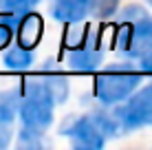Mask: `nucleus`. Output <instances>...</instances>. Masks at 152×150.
Segmentation results:
<instances>
[{"mask_svg": "<svg viewBox=\"0 0 152 150\" xmlns=\"http://www.w3.org/2000/svg\"><path fill=\"white\" fill-rule=\"evenodd\" d=\"M60 132L69 137L73 148L80 150H99L106 146L108 139L119 135V126L113 113L104 110H91L84 115H71L62 121Z\"/></svg>", "mask_w": 152, "mask_h": 150, "instance_id": "nucleus-1", "label": "nucleus"}, {"mask_svg": "<svg viewBox=\"0 0 152 150\" xmlns=\"http://www.w3.org/2000/svg\"><path fill=\"white\" fill-rule=\"evenodd\" d=\"M53 110H55L53 95L46 89L40 73L22 80V84H20V106H18V117L22 128L46 132V128L53 124Z\"/></svg>", "mask_w": 152, "mask_h": 150, "instance_id": "nucleus-2", "label": "nucleus"}, {"mask_svg": "<svg viewBox=\"0 0 152 150\" xmlns=\"http://www.w3.org/2000/svg\"><path fill=\"white\" fill-rule=\"evenodd\" d=\"M97 73V71H95ZM143 82V73L132 62H117L108 64L104 71L95 75V93L97 102L104 108H113L119 102H124L137 86Z\"/></svg>", "mask_w": 152, "mask_h": 150, "instance_id": "nucleus-3", "label": "nucleus"}, {"mask_svg": "<svg viewBox=\"0 0 152 150\" xmlns=\"http://www.w3.org/2000/svg\"><path fill=\"white\" fill-rule=\"evenodd\" d=\"M106 55L104 40L97 31L91 29H80L73 35V40L66 46V64L75 73H95L99 71Z\"/></svg>", "mask_w": 152, "mask_h": 150, "instance_id": "nucleus-4", "label": "nucleus"}, {"mask_svg": "<svg viewBox=\"0 0 152 150\" xmlns=\"http://www.w3.org/2000/svg\"><path fill=\"white\" fill-rule=\"evenodd\" d=\"M119 132H132L152 126V82L137 86L124 102L113 106Z\"/></svg>", "mask_w": 152, "mask_h": 150, "instance_id": "nucleus-5", "label": "nucleus"}, {"mask_svg": "<svg viewBox=\"0 0 152 150\" xmlns=\"http://www.w3.org/2000/svg\"><path fill=\"white\" fill-rule=\"evenodd\" d=\"M117 49L128 60H139L152 49V15L145 13L132 22L119 24L117 31Z\"/></svg>", "mask_w": 152, "mask_h": 150, "instance_id": "nucleus-6", "label": "nucleus"}, {"mask_svg": "<svg viewBox=\"0 0 152 150\" xmlns=\"http://www.w3.org/2000/svg\"><path fill=\"white\" fill-rule=\"evenodd\" d=\"M51 15L62 24H80L93 15V0H53Z\"/></svg>", "mask_w": 152, "mask_h": 150, "instance_id": "nucleus-7", "label": "nucleus"}, {"mask_svg": "<svg viewBox=\"0 0 152 150\" xmlns=\"http://www.w3.org/2000/svg\"><path fill=\"white\" fill-rule=\"evenodd\" d=\"M40 77L44 80L46 89L51 91L55 106L64 104L69 93H71V86H69V80L57 71V64H53V60H46V64L42 66V71H40Z\"/></svg>", "mask_w": 152, "mask_h": 150, "instance_id": "nucleus-8", "label": "nucleus"}, {"mask_svg": "<svg viewBox=\"0 0 152 150\" xmlns=\"http://www.w3.org/2000/svg\"><path fill=\"white\" fill-rule=\"evenodd\" d=\"M42 38V18L31 9V11H24L22 18H20L18 31H15V40L18 44L29 46V49H35Z\"/></svg>", "mask_w": 152, "mask_h": 150, "instance_id": "nucleus-9", "label": "nucleus"}, {"mask_svg": "<svg viewBox=\"0 0 152 150\" xmlns=\"http://www.w3.org/2000/svg\"><path fill=\"white\" fill-rule=\"evenodd\" d=\"M2 64L7 66L9 71H13V73H24V71H29L31 66L35 64V49L22 46L18 42H15L13 46L9 44L7 49H4Z\"/></svg>", "mask_w": 152, "mask_h": 150, "instance_id": "nucleus-10", "label": "nucleus"}, {"mask_svg": "<svg viewBox=\"0 0 152 150\" xmlns=\"http://www.w3.org/2000/svg\"><path fill=\"white\" fill-rule=\"evenodd\" d=\"M22 13L24 11H4V9H0V51L7 49L13 42Z\"/></svg>", "mask_w": 152, "mask_h": 150, "instance_id": "nucleus-11", "label": "nucleus"}, {"mask_svg": "<svg viewBox=\"0 0 152 150\" xmlns=\"http://www.w3.org/2000/svg\"><path fill=\"white\" fill-rule=\"evenodd\" d=\"M18 106H20V86L0 91V121L11 124L18 117Z\"/></svg>", "mask_w": 152, "mask_h": 150, "instance_id": "nucleus-12", "label": "nucleus"}, {"mask_svg": "<svg viewBox=\"0 0 152 150\" xmlns=\"http://www.w3.org/2000/svg\"><path fill=\"white\" fill-rule=\"evenodd\" d=\"M18 146L20 148H44L49 146L42 130H31V128H20L18 132Z\"/></svg>", "mask_w": 152, "mask_h": 150, "instance_id": "nucleus-13", "label": "nucleus"}, {"mask_svg": "<svg viewBox=\"0 0 152 150\" xmlns=\"http://www.w3.org/2000/svg\"><path fill=\"white\" fill-rule=\"evenodd\" d=\"M119 9V0H93V15L99 20H110Z\"/></svg>", "mask_w": 152, "mask_h": 150, "instance_id": "nucleus-14", "label": "nucleus"}, {"mask_svg": "<svg viewBox=\"0 0 152 150\" xmlns=\"http://www.w3.org/2000/svg\"><path fill=\"white\" fill-rule=\"evenodd\" d=\"M145 13H148V9L141 7V4H128V7H124L121 11H119V15L117 13L115 15H117V24H124V22H132V20H137L141 15H145Z\"/></svg>", "mask_w": 152, "mask_h": 150, "instance_id": "nucleus-15", "label": "nucleus"}, {"mask_svg": "<svg viewBox=\"0 0 152 150\" xmlns=\"http://www.w3.org/2000/svg\"><path fill=\"white\" fill-rule=\"evenodd\" d=\"M38 4L40 0H0V9L4 11H31Z\"/></svg>", "mask_w": 152, "mask_h": 150, "instance_id": "nucleus-16", "label": "nucleus"}, {"mask_svg": "<svg viewBox=\"0 0 152 150\" xmlns=\"http://www.w3.org/2000/svg\"><path fill=\"white\" fill-rule=\"evenodd\" d=\"M137 66H139V71H141L143 75H152V49L148 51V53H143V55L137 60Z\"/></svg>", "mask_w": 152, "mask_h": 150, "instance_id": "nucleus-17", "label": "nucleus"}, {"mask_svg": "<svg viewBox=\"0 0 152 150\" xmlns=\"http://www.w3.org/2000/svg\"><path fill=\"white\" fill-rule=\"evenodd\" d=\"M11 137H13L11 124H4V121H0V148H7L9 143H11Z\"/></svg>", "mask_w": 152, "mask_h": 150, "instance_id": "nucleus-18", "label": "nucleus"}, {"mask_svg": "<svg viewBox=\"0 0 152 150\" xmlns=\"http://www.w3.org/2000/svg\"><path fill=\"white\" fill-rule=\"evenodd\" d=\"M145 2H148V4H150V7H152V0H145Z\"/></svg>", "mask_w": 152, "mask_h": 150, "instance_id": "nucleus-19", "label": "nucleus"}]
</instances>
